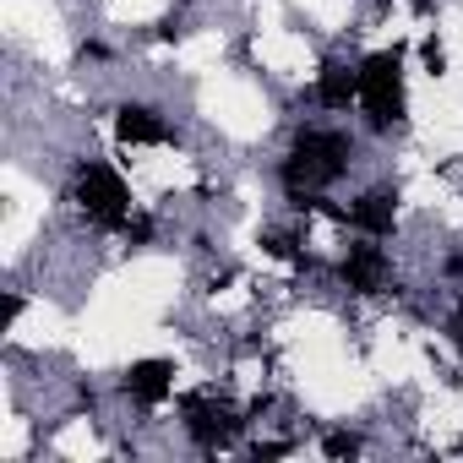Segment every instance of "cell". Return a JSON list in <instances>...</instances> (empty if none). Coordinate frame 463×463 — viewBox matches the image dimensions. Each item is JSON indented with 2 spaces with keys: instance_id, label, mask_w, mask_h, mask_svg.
<instances>
[{
  "instance_id": "2",
  "label": "cell",
  "mask_w": 463,
  "mask_h": 463,
  "mask_svg": "<svg viewBox=\"0 0 463 463\" xmlns=\"http://www.w3.org/2000/svg\"><path fill=\"white\" fill-rule=\"evenodd\" d=\"M66 202L77 207V218L88 229H104V235H120V229L131 223V213H137L131 180L109 158H77L71 180H66Z\"/></svg>"
},
{
  "instance_id": "1",
  "label": "cell",
  "mask_w": 463,
  "mask_h": 463,
  "mask_svg": "<svg viewBox=\"0 0 463 463\" xmlns=\"http://www.w3.org/2000/svg\"><path fill=\"white\" fill-rule=\"evenodd\" d=\"M354 169V131L349 126H300L279 158V191L295 213H311L338 191Z\"/></svg>"
},
{
  "instance_id": "11",
  "label": "cell",
  "mask_w": 463,
  "mask_h": 463,
  "mask_svg": "<svg viewBox=\"0 0 463 463\" xmlns=\"http://www.w3.org/2000/svg\"><path fill=\"white\" fill-rule=\"evenodd\" d=\"M425 71H430V77H441V71H447V55H441V44H436V39H425Z\"/></svg>"
},
{
  "instance_id": "4",
  "label": "cell",
  "mask_w": 463,
  "mask_h": 463,
  "mask_svg": "<svg viewBox=\"0 0 463 463\" xmlns=\"http://www.w3.org/2000/svg\"><path fill=\"white\" fill-rule=\"evenodd\" d=\"M246 425H251V414L235 409L229 398H218L213 387L180 398V430H185V441H191L196 452H223V447H235V441L246 436Z\"/></svg>"
},
{
  "instance_id": "6",
  "label": "cell",
  "mask_w": 463,
  "mask_h": 463,
  "mask_svg": "<svg viewBox=\"0 0 463 463\" xmlns=\"http://www.w3.org/2000/svg\"><path fill=\"white\" fill-rule=\"evenodd\" d=\"M333 218L349 229V235L392 241V229H398V185H392V180H376V185L354 191L344 207H333Z\"/></svg>"
},
{
  "instance_id": "9",
  "label": "cell",
  "mask_w": 463,
  "mask_h": 463,
  "mask_svg": "<svg viewBox=\"0 0 463 463\" xmlns=\"http://www.w3.org/2000/svg\"><path fill=\"white\" fill-rule=\"evenodd\" d=\"M115 137L120 147H169L175 142V126L158 104H142V99H126L115 109Z\"/></svg>"
},
{
  "instance_id": "5",
  "label": "cell",
  "mask_w": 463,
  "mask_h": 463,
  "mask_svg": "<svg viewBox=\"0 0 463 463\" xmlns=\"http://www.w3.org/2000/svg\"><path fill=\"white\" fill-rule=\"evenodd\" d=\"M392 251L382 246V241H371V235H354V241H344V251L333 257V284L344 289V295H354V300H371V295H387L392 289Z\"/></svg>"
},
{
  "instance_id": "3",
  "label": "cell",
  "mask_w": 463,
  "mask_h": 463,
  "mask_svg": "<svg viewBox=\"0 0 463 463\" xmlns=\"http://www.w3.org/2000/svg\"><path fill=\"white\" fill-rule=\"evenodd\" d=\"M360 120L371 137H398L409 126V77L398 50L360 55Z\"/></svg>"
},
{
  "instance_id": "7",
  "label": "cell",
  "mask_w": 463,
  "mask_h": 463,
  "mask_svg": "<svg viewBox=\"0 0 463 463\" xmlns=\"http://www.w3.org/2000/svg\"><path fill=\"white\" fill-rule=\"evenodd\" d=\"M311 104L327 109V115H349L360 109V61H344V55H327L311 77Z\"/></svg>"
},
{
  "instance_id": "12",
  "label": "cell",
  "mask_w": 463,
  "mask_h": 463,
  "mask_svg": "<svg viewBox=\"0 0 463 463\" xmlns=\"http://www.w3.org/2000/svg\"><path fill=\"white\" fill-rule=\"evenodd\" d=\"M447 338L463 349V300H458V306H452V317H447Z\"/></svg>"
},
{
  "instance_id": "10",
  "label": "cell",
  "mask_w": 463,
  "mask_h": 463,
  "mask_svg": "<svg viewBox=\"0 0 463 463\" xmlns=\"http://www.w3.org/2000/svg\"><path fill=\"white\" fill-rule=\"evenodd\" d=\"M322 452L327 458H354V452H365V436L360 430H327L322 436Z\"/></svg>"
},
{
  "instance_id": "8",
  "label": "cell",
  "mask_w": 463,
  "mask_h": 463,
  "mask_svg": "<svg viewBox=\"0 0 463 463\" xmlns=\"http://www.w3.org/2000/svg\"><path fill=\"white\" fill-rule=\"evenodd\" d=\"M175 360H164V354H147V360H131L126 371H120V392L137 403V409H164L169 398H175Z\"/></svg>"
}]
</instances>
